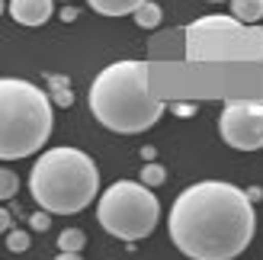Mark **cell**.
<instances>
[{
  "instance_id": "6da1fadb",
  "label": "cell",
  "mask_w": 263,
  "mask_h": 260,
  "mask_svg": "<svg viewBox=\"0 0 263 260\" xmlns=\"http://www.w3.org/2000/svg\"><path fill=\"white\" fill-rule=\"evenodd\" d=\"M167 231L174 248L190 260H234L254 241V202L234 183L199 180L174 199Z\"/></svg>"
},
{
  "instance_id": "7a4b0ae2",
  "label": "cell",
  "mask_w": 263,
  "mask_h": 260,
  "mask_svg": "<svg viewBox=\"0 0 263 260\" xmlns=\"http://www.w3.org/2000/svg\"><path fill=\"white\" fill-rule=\"evenodd\" d=\"M87 100L93 119L119 135L148 132L164 116V103L151 94L144 61H116L103 68L90 84Z\"/></svg>"
},
{
  "instance_id": "3957f363",
  "label": "cell",
  "mask_w": 263,
  "mask_h": 260,
  "mask_svg": "<svg viewBox=\"0 0 263 260\" xmlns=\"http://www.w3.org/2000/svg\"><path fill=\"white\" fill-rule=\"evenodd\" d=\"M32 199L51 215L84 212L100 193V171L81 148H48L39 154L29 174Z\"/></svg>"
},
{
  "instance_id": "277c9868",
  "label": "cell",
  "mask_w": 263,
  "mask_h": 260,
  "mask_svg": "<svg viewBox=\"0 0 263 260\" xmlns=\"http://www.w3.org/2000/svg\"><path fill=\"white\" fill-rule=\"evenodd\" d=\"M55 113L42 87L20 77L0 81V158L20 161L29 158L48 141Z\"/></svg>"
},
{
  "instance_id": "5b68a950",
  "label": "cell",
  "mask_w": 263,
  "mask_h": 260,
  "mask_svg": "<svg viewBox=\"0 0 263 260\" xmlns=\"http://www.w3.org/2000/svg\"><path fill=\"white\" fill-rule=\"evenodd\" d=\"M161 202L141 180H116L97 202V222L119 241H141L157 228Z\"/></svg>"
},
{
  "instance_id": "8992f818",
  "label": "cell",
  "mask_w": 263,
  "mask_h": 260,
  "mask_svg": "<svg viewBox=\"0 0 263 260\" xmlns=\"http://www.w3.org/2000/svg\"><path fill=\"white\" fill-rule=\"evenodd\" d=\"M218 132L225 145L238 151H260L263 148V113L247 103H228L218 116Z\"/></svg>"
},
{
  "instance_id": "52a82bcc",
  "label": "cell",
  "mask_w": 263,
  "mask_h": 260,
  "mask_svg": "<svg viewBox=\"0 0 263 260\" xmlns=\"http://www.w3.org/2000/svg\"><path fill=\"white\" fill-rule=\"evenodd\" d=\"M55 4L51 0H10V16L20 26H42L51 20Z\"/></svg>"
},
{
  "instance_id": "ba28073f",
  "label": "cell",
  "mask_w": 263,
  "mask_h": 260,
  "mask_svg": "<svg viewBox=\"0 0 263 260\" xmlns=\"http://www.w3.org/2000/svg\"><path fill=\"white\" fill-rule=\"evenodd\" d=\"M90 7L103 16H128V13H135L144 0H87Z\"/></svg>"
},
{
  "instance_id": "9c48e42d",
  "label": "cell",
  "mask_w": 263,
  "mask_h": 260,
  "mask_svg": "<svg viewBox=\"0 0 263 260\" xmlns=\"http://www.w3.org/2000/svg\"><path fill=\"white\" fill-rule=\"evenodd\" d=\"M231 13L241 23H260L263 20V0H231Z\"/></svg>"
},
{
  "instance_id": "30bf717a",
  "label": "cell",
  "mask_w": 263,
  "mask_h": 260,
  "mask_svg": "<svg viewBox=\"0 0 263 260\" xmlns=\"http://www.w3.org/2000/svg\"><path fill=\"white\" fill-rule=\"evenodd\" d=\"M132 16H135V23L141 26V29H157L161 20H164V13H161V7H157L154 0H144V4L132 13Z\"/></svg>"
},
{
  "instance_id": "8fae6325",
  "label": "cell",
  "mask_w": 263,
  "mask_h": 260,
  "mask_svg": "<svg viewBox=\"0 0 263 260\" xmlns=\"http://www.w3.org/2000/svg\"><path fill=\"white\" fill-rule=\"evenodd\" d=\"M84 244H87V235H84L81 228H64L61 235H58V248H61V251L81 254V251H84Z\"/></svg>"
},
{
  "instance_id": "7c38bea8",
  "label": "cell",
  "mask_w": 263,
  "mask_h": 260,
  "mask_svg": "<svg viewBox=\"0 0 263 260\" xmlns=\"http://www.w3.org/2000/svg\"><path fill=\"white\" fill-rule=\"evenodd\" d=\"M164 180H167V171H164L161 164H154V161H151V164H144V167H141V183H144V187H151V190H154V187H161Z\"/></svg>"
},
{
  "instance_id": "4fadbf2b",
  "label": "cell",
  "mask_w": 263,
  "mask_h": 260,
  "mask_svg": "<svg viewBox=\"0 0 263 260\" xmlns=\"http://www.w3.org/2000/svg\"><path fill=\"white\" fill-rule=\"evenodd\" d=\"M16 190H20V177L13 174L10 167H4V171H0V199H13Z\"/></svg>"
},
{
  "instance_id": "5bb4252c",
  "label": "cell",
  "mask_w": 263,
  "mask_h": 260,
  "mask_svg": "<svg viewBox=\"0 0 263 260\" xmlns=\"http://www.w3.org/2000/svg\"><path fill=\"white\" fill-rule=\"evenodd\" d=\"M29 244H32L29 231H23V228H13V231H7V248H10L13 254H23V251H29Z\"/></svg>"
},
{
  "instance_id": "9a60e30c",
  "label": "cell",
  "mask_w": 263,
  "mask_h": 260,
  "mask_svg": "<svg viewBox=\"0 0 263 260\" xmlns=\"http://www.w3.org/2000/svg\"><path fill=\"white\" fill-rule=\"evenodd\" d=\"M48 225H51V212H35V215H29V228L32 231H48Z\"/></svg>"
},
{
  "instance_id": "2e32d148",
  "label": "cell",
  "mask_w": 263,
  "mask_h": 260,
  "mask_svg": "<svg viewBox=\"0 0 263 260\" xmlns=\"http://www.w3.org/2000/svg\"><path fill=\"white\" fill-rule=\"evenodd\" d=\"M51 103H55V106H71L74 103V94H71V87H61V90H51Z\"/></svg>"
},
{
  "instance_id": "e0dca14e",
  "label": "cell",
  "mask_w": 263,
  "mask_h": 260,
  "mask_svg": "<svg viewBox=\"0 0 263 260\" xmlns=\"http://www.w3.org/2000/svg\"><path fill=\"white\" fill-rule=\"evenodd\" d=\"M48 87H51V90H61V87H71V84H68V77L51 74V77H48Z\"/></svg>"
},
{
  "instance_id": "ac0fdd59",
  "label": "cell",
  "mask_w": 263,
  "mask_h": 260,
  "mask_svg": "<svg viewBox=\"0 0 263 260\" xmlns=\"http://www.w3.org/2000/svg\"><path fill=\"white\" fill-rule=\"evenodd\" d=\"M61 20H64V23H74V20H77V10H74V7H64V10H61Z\"/></svg>"
},
{
  "instance_id": "d6986e66",
  "label": "cell",
  "mask_w": 263,
  "mask_h": 260,
  "mask_svg": "<svg viewBox=\"0 0 263 260\" xmlns=\"http://www.w3.org/2000/svg\"><path fill=\"white\" fill-rule=\"evenodd\" d=\"M10 225H13V222H10V212H7V209H0V228H4V231H13Z\"/></svg>"
},
{
  "instance_id": "ffe728a7",
  "label": "cell",
  "mask_w": 263,
  "mask_h": 260,
  "mask_svg": "<svg viewBox=\"0 0 263 260\" xmlns=\"http://www.w3.org/2000/svg\"><path fill=\"white\" fill-rule=\"evenodd\" d=\"M247 199H251V202H260V199H263V190H260V187H251V190H247Z\"/></svg>"
},
{
  "instance_id": "44dd1931",
  "label": "cell",
  "mask_w": 263,
  "mask_h": 260,
  "mask_svg": "<svg viewBox=\"0 0 263 260\" xmlns=\"http://www.w3.org/2000/svg\"><path fill=\"white\" fill-rule=\"evenodd\" d=\"M154 154H157V151H154L151 145H144V148H141V158H144V161H148V164L154 161Z\"/></svg>"
},
{
  "instance_id": "7402d4cb",
  "label": "cell",
  "mask_w": 263,
  "mask_h": 260,
  "mask_svg": "<svg viewBox=\"0 0 263 260\" xmlns=\"http://www.w3.org/2000/svg\"><path fill=\"white\" fill-rule=\"evenodd\" d=\"M174 113H177V116H193V106H186V103L180 106V103H177V106H174Z\"/></svg>"
},
{
  "instance_id": "603a6c76",
  "label": "cell",
  "mask_w": 263,
  "mask_h": 260,
  "mask_svg": "<svg viewBox=\"0 0 263 260\" xmlns=\"http://www.w3.org/2000/svg\"><path fill=\"white\" fill-rule=\"evenodd\" d=\"M55 260H84V257H81V254H71V251H61Z\"/></svg>"
},
{
  "instance_id": "cb8c5ba5",
  "label": "cell",
  "mask_w": 263,
  "mask_h": 260,
  "mask_svg": "<svg viewBox=\"0 0 263 260\" xmlns=\"http://www.w3.org/2000/svg\"><path fill=\"white\" fill-rule=\"evenodd\" d=\"M212 4H221V0H212Z\"/></svg>"
},
{
  "instance_id": "d4e9b609",
  "label": "cell",
  "mask_w": 263,
  "mask_h": 260,
  "mask_svg": "<svg viewBox=\"0 0 263 260\" xmlns=\"http://www.w3.org/2000/svg\"><path fill=\"white\" fill-rule=\"evenodd\" d=\"M64 4H68V0H64Z\"/></svg>"
}]
</instances>
